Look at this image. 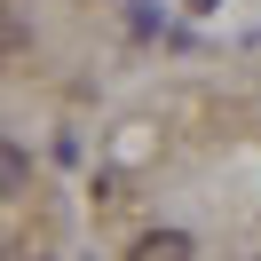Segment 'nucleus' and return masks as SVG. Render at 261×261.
<instances>
[{
	"label": "nucleus",
	"instance_id": "f257e3e1",
	"mask_svg": "<svg viewBox=\"0 0 261 261\" xmlns=\"http://www.w3.org/2000/svg\"><path fill=\"white\" fill-rule=\"evenodd\" d=\"M135 261H190V238H182V229H150V238L135 245Z\"/></svg>",
	"mask_w": 261,
	"mask_h": 261
},
{
	"label": "nucleus",
	"instance_id": "f03ea898",
	"mask_svg": "<svg viewBox=\"0 0 261 261\" xmlns=\"http://www.w3.org/2000/svg\"><path fill=\"white\" fill-rule=\"evenodd\" d=\"M16 190H24V159L0 143V198H16Z\"/></svg>",
	"mask_w": 261,
	"mask_h": 261
},
{
	"label": "nucleus",
	"instance_id": "7ed1b4c3",
	"mask_svg": "<svg viewBox=\"0 0 261 261\" xmlns=\"http://www.w3.org/2000/svg\"><path fill=\"white\" fill-rule=\"evenodd\" d=\"M190 8H222V0H190Z\"/></svg>",
	"mask_w": 261,
	"mask_h": 261
}]
</instances>
